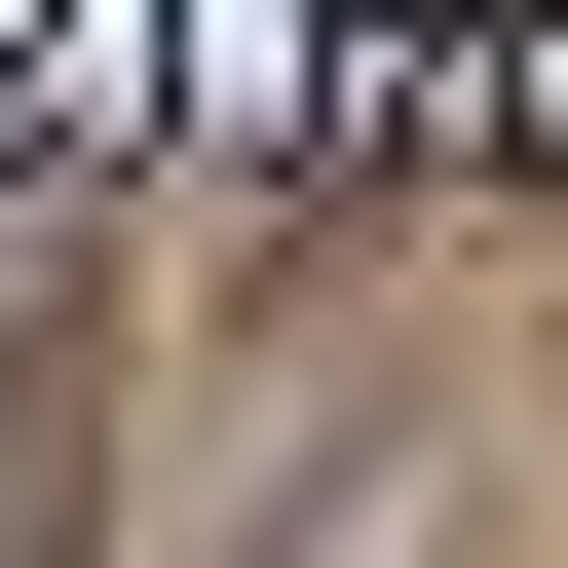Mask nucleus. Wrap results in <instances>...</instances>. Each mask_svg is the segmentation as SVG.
I'll list each match as a JSON object with an SVG mask.
<instances>
[{
    "instance_id": "1",
    "label": "nucleus",
    "mask_w": 568,
    "mask_h": 568,
    "mask_svg": "<svg viewBox=\"0 0 568 568\" xmlns=\"http://www.w3.org/2000/svg\"><path fill=\"white\" fill-rule=\"evenodd\" d=\"M0 568H114V379H77L39 265H0Z\"/></svg>"
}]
</instances>
